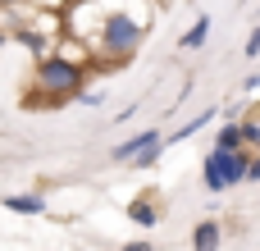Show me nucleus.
Returning a JSON list of instances; mask_svg holds the SVG:
<instances>
[{
  "label": "nucleus",
  "instance_id": "f3484780",
  "mask_svg": "<svg viewBox=\"0 0 260 251\" xmlns=\"http://www.w3.org/2000/svg\"><path fill=\"white\" fill-rule=\"evenodd\" d=\"M247 91H260V73H247V82H242Z\"/></svg>",
  "mask_w": 260,
  "mask_h": 251
},
{
  "label": "nucleus",
  "instance_id": "20e7f679",
  "mask_svg": "<svg viewBox=\"0 0 260 251\" xmlns=\"http://www.w3.org/2000/svg\"><path fill=\"white\" fill-rule=\"evenodd\" d=\"M224 247V219H201L192 229V251H219Z\"/></svg>",
  "mask_w": 260,
  "mask_h": 251
},
{
  "label": "nucleus",
  "instance_id": "9d476101",
  "mask_svg": "<svg viewBox=\"0 0 260 251\" xmlns=\"http://www.w3.org/2000/svg\"><path fill=\"white\" fill-rule=\"evenodd\" d=\"M206 37H210V18L201 14V18L183 32V41H178V46H183V50H201V46H206Z\"/></svg>",
  "mask_w": 260,
  "mask_h": 251
},
{
  "label": "nucleus",
  "instance_id": "a211bd4d",
  "mask_svg": "<svg viewBox=\"0 0 260 251\" xmlns=\"http://www.w3.org/2000/svg\"><path fill=\"white\" fill-rule=\"evenodd\" d=\"M18 9V0H0V14H14Z\"/></svg>",
  "mask_w": 260,
  "mask_h": 251
},
{
  "label": "nucleus",
  "instance_id": "ddd939ff",
  "mask_svg": "<svg viewBox=\"0 0 260 251\" xmlns=\"http://www.w3.org/2000/svg\"><path fill=\"white\" fill-rule=\"evenodd\" d=\"M242 183H260V151L247 155V174H242Z\"/></svg>",
  "mask_w": 260,
  "mask_h": 251
},
{
  "label": "nucleus",
  "instance_id": "f257e3e1",
  "mask_svg": "<svg viewBox=\"0 0 260 251\" xmlns=\"http://www.w3.org/2000/svg\"><path fill=\"white\" fill-rule=\"evenodd\" d=\"M151 0H69L64 5V37L82 41L91 64H123L142 50L151 27Z\"/></svg>",
  "mask_w": 260,
  "mask_h": 251
},
{
  "label": "nucleus",
  "instance_id": "f03ea898",
  "mask_svg": "<svg viewBox=\"0 0 260 251\" xmlns=\"http://www.w3.org/2000/svg\"><path fill=\"white\" fill-rule=\"evenodd\" d=\"M32 87H37V96H32L37 105H64V101H73V96L87 87V69L50 50L46 59H37Z\"/></svg>",
  "mask_w": 260,
  "mask_h": 251
},
{
  "label": "nucleus",
  "instance_id": "423d86ee",
  "mask_svg": "<svg viewBox=\"0 0 260 251\" xmlns=\"http://www.w3.org/2000/svg\"><path fill=\"white\" fill-rule=\"evenodd\" d=\"M151 142H160V128H146V133H137V137H128V142H119V146L110 151V160H114V165H128V160H133L137 151H146Z\"/></svg>",
  "mask_w": 260,
  "mask_h": 251
},
{
  "label": "nucleus",
  "instance_id": "6ab92c4d",
  "mask_svg": "<svg viewBox=\"0 0 260 251\" xmlns=\"http://www.w3.org/2000/svg\"><path fill=\"white\" fill-rule=\"evenodd\" d=\"M5 46H9V32H5V27H0V50H5Z\"/></svg>",
  "mask_w": 260,
  "mask_h": 251
},
{
  "label": "nucleus",
  "instance_id": "9b49d317",
  "mask_svg": "<svg viewBox=\"0 0 260 251\" xmlns=\"http://www.w3.org/2000/svg\"><path fill=\"white\" fill-rule=\"evenodd\" d=\"M160 155H165V137H160V142H151L146 151H137V155H133L128 165H133V169H151V165H155Z\"/></svg>",
  "mask_w": 260,
  "mask_h": 251
},
{
  "label": "nucleus",
  "instance_id": "0eeeda50",
  "mask_svg": "<svg viewBox=\"0 0 260 251\" xmlns=\"http://www.w3.org/2000/svg\"><path fill=\"white\" fill-rule=\"evenodd\" d=\"M128 219L137 224V229H155L160 224V201L146 192V197H137V201H128Z\"/></svg>",
  "mask_w": 260,
  "mask_h": 251
},
{
  "label": "nucleus",
  "instance_id": "1a4fd4ad",
  "mask_svg": "<svg viewBox=\"0 0 260 251\" xmlns=\"http://www.w3.org/2000/svg\"><path fill=\"white\" fill-rule=\"evenodd\" d=\"M215 146H219V151H242V128H238V119H224V123H219Z\"/></svg>",
  "mask_w": 260,
  "mask_h": 251
},
{
  "label": "nucleus",
  "instance_id": "39448f33",
  "mask_svg": "<svg viewBox=\"0 0 260 251\" xmlns=\"http://www.w3.org/2000/svg\"><path fill=\"white\" fill-rule=\"evenodd\" d=\"M5 210L9 215H46V192H9L5 197Z\"/></svg>",
  "mask_w": 260,
  "mask_h": 251
},
{
  "label": "nucleus",
  "instance_id": "4468645a",
  "mask_svg": "<svg viewBox=\"0 0 260 251\" xmlns=\"http://www.w3.org/2000/svg\"><path fill=\"white\" fill-rule=\"evenodd\" d=\"M242 55H247V59H260V23H256V32L247 37V46H242Z\"/></svg>",
  "mask_w": 260,
  "mask_h": 251
},
{
  "label": "nucleus",
  "instance_id": "f8f14e48",
  "mask_svg": "<svg viewBox=\"0 0 260 251\" xmlns=\"http://www.w3.org/2000/svg\"><path fill=\"white\" fill-rule=\"evenodd\" d=\"M69 0H18V9H50V14H64Z\"/></svg>",
  "mask_w": 260,
  "mask_h": 251
},
{
  "label": "nucleus",
  "instance_id": "dca6fc26",
  "mask_svg": "<svg viewBox=\"0 0 260 251\" xmlns=\"http://www.w3.org/2000/svg\"><path fill=\"white\" fill-rule=\"evenodd\" d=\"M119 251H155V247H151L146 238H137V242H123V247H119Z\"/></svg>",
  "mask_w": 260,
  "mask_h": 251
},
{
  "label": "nucleus",
  "instance_id": "7ed1b4c3",
  "mask_svg": "<svg viewBox=\"0 0 260 251\" xmlns=\"http://www.w3.org/2000/svg\"><path fill=\"white\" fill-rule=\"evenodd\" d=\"M247 155H251V151H219V146H210L206 160H201V178H206V187H210V192H229V187H238L242 174H247Z\"/></svg>",
  "mask_w": 260,
  "mask_h": 251
},
{
  "label": "nucleus",
  "instance_id": "6e6552de",
  "mask_svg": "<svg viewBox=\"0 0 260 251\" xmlns=\"http://www.w3.org/2000/svg\"><path fill=\"white\" fill-rule=\"evenodd\" d=\"M215 114H219V110H206V114H197V119H187V123H183L178 133H169V137H165V146H169V142H187V137H197L201 128H210V119H215Z\"/></svg>",
  "mask_w": 260,
  "mask_h": 251
},
{
  "label": "nucleus",
  "instance_id": "2eb2a0df",
  "mask_svg": "<svg viewBox=\"0 0 260 251\" xmlns=\"http://www.w3.org/2000/svg\"><path fill=\"white\" fill-rule=\"evenodd\" d=\"M73 101H82V105H101V101H105V91H87V87H82Z\"/></svg>",
  "mask_w": 260,
  "mask_h": 251
}]
</instances>
